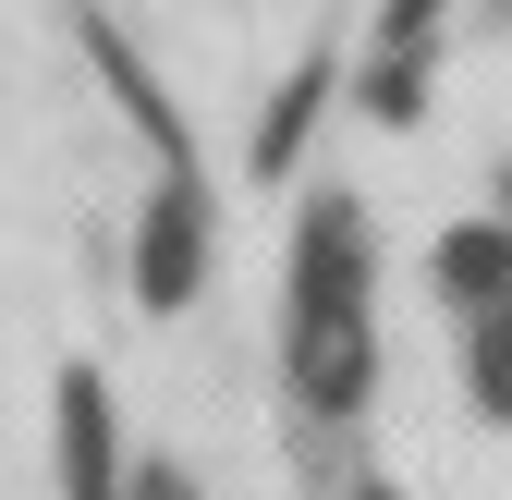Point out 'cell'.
Here are the masks:
<instances>
[{"mask_svg":"<svg viewBox=\"0 0 512 500\" xmlns=\"http://www.w3.org/2000/svg\"><path fill=\"white\" fill-rule=\"evenodd\" d=\"M281 379L305 415H354L378 379V342H366V220L354 196H317L293 220V257H281Z\"/></svg>","mask_w":512,"mask_h":500,"instance_id":"obj_1","label":"cell"},{"mask_svg":"<svg viewBox=\"0 0 512 500\" xmlns=\"http://www.w3.org/2000/svg\"><path fill=\"white\" fill-rule=\"evenodd\" d=\"M208 232H220L208 183L171 159L159 196H147V220H135V305H147V318H183V305H196V281H208Z\"/></svg>","mask_w":512,"mask_h":500,"instance_id":"obj_2","label":"cell"},{"mask_svg":"<svg viewBox=\"0 0 512 500\" xmlns=\"http://www.w3.org/2000/svg\"><path fill=\"white\" fill-rule=\"evenodd\" d=\"M439 25H452V0H378V25H366V110H378V122H403V110L427 98Z\"/></svg>","mask_w":512,"mask_h":500,"instance_id":"obj_3","label":"cell"},{"mask_svg":"<svg viewBox=\"0 0 512 500\" xmlns=\"http://www.w3.org/2000/svg\"><path fill=\"white\" fill-rule=\"evenodd\" d=\"M61 500H122V427L98 366H61Z\"/></svg>","mask_w":512,"mask_h":500,"instance_id":"obj_4","label":"cell"},{"mask_svg":"<svg viewBox=\"0 0 512 500\" xmlns=\"http://www.w3.org/2000/svg\"><path fill=\"white\" fill-rule=\"evenodd\" d=\"M86 61H98V74H110V98H122V110H135V135H147L159 159H183V122H171V98H159V74H147V61H135V37H122V25H86Z\"/></svg>","mask_w":512,"mask_h":500,"instance_id":"obj_5","label":"cell"},{"mask_svg":"<svg viewBox=\"0 0 512 500\" xmlns=\"http://www.w3.org/2000/svg\"><path fill=\"white\" fill-rule=\"evenodd\" d=\"M317 110H330V61H305V74L269 98V122H256V183H281L293 159H305V135H317Z\"/></svg>","mask_w":512,"mask_h":500,"instance_id":"obj_6","label":"cell"},{"mask_svg":"<svg viewBox=\"0 0 512 500\" xmlns=\"http://www.w3.org/2000/svg\"><path fill=\"white\" fill-rule=\"evenodd\" d=\"M439 293H452V305H476V293H512V232H488V220L439 232Z\"/></svg>","mask_w":512,"mask_h":500,"instance_id":"obj_7","label":"cell"},{"mask_svg":"<svg viewBox=\"0 0 512 500\" xmlns=\"http://www.w3.org/2000/svg\"><path fill=\"white\" fill-rule=\"evenodd\" d=\"M476 391H488V403H500V415H512V318H500V330H488V342H476Z\"/></svg>","mask_w":512,"mask_h":500,"instance_id":"obj_8","label":"cell"},{"mask_svg":"<svg viewBox=\"0 0 512 500\" xmlns=\"http://www.w3.org/2000/svg\"><path fill=\"white\" fill-rule=\"evenodd\" d=\"M122 500H183V488H171V476H135V488H122Z\"/></svg>","mask_w":512,"mask_h":500,"instance_id":"obj_9","label":"cell"}]
</instances>
